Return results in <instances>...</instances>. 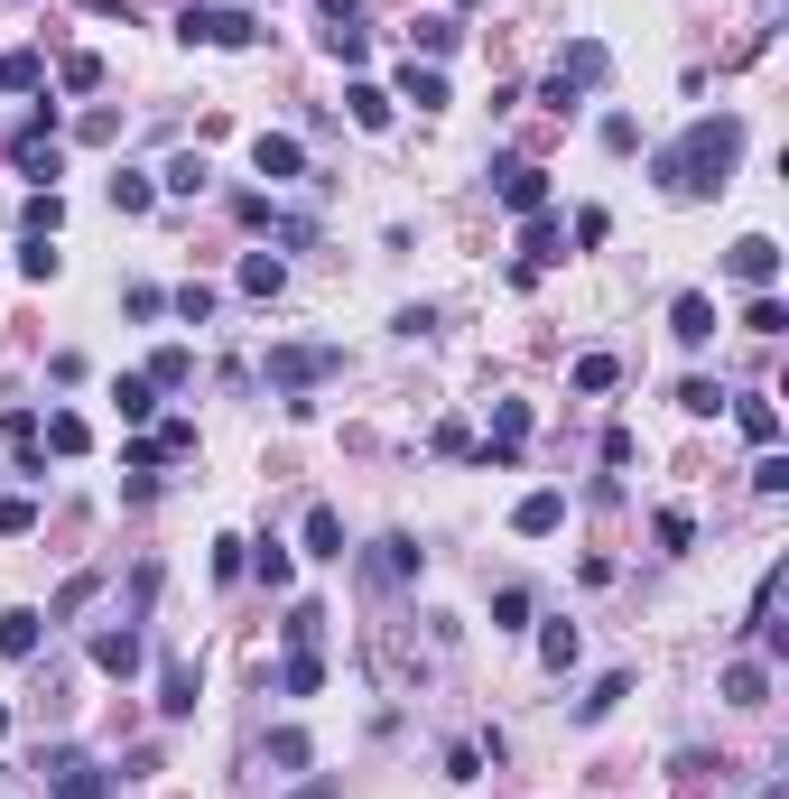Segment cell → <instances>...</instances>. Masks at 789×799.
<instances>
[{
	"label": "cell",
	"instance_id": "obj_1",
	"mask_svg": "<svg viewBox=\"0 0 789 799\" xmlns=\"http://www.w3.org/2000/svg\"><path fill=\"white\" fill-rule=\"evenodd\" d=\"M733 159H743V121H697V131L660 159V187L669 196H706V187H725Z\"/></svg>",
	"mask_w": 789,
	"mask_h": 799
},
{
	"label": "cell",
	"instance_id": "obj_2",
	"mask_svg": "<svg viewBox=\"0 0 789 799\" xmlns=\"http://www.w3.org/2000/svg\"><path fill=\"white\" fill-rule=\"evenodd\" d=\"M725 270L743 279V289H771V279H780V251L761 242V233H743V242H733V261H725Z\"/></svg>",
	"mask_w": 789,
	"mask_h": 799
},
{
	"label": "cell",
	"instance_id": "obj_3",
	"mask_svg": "<svg viewBox=\"0 0 789 799\" xmlns=\"http://www.w3.org/2000/svg\"><path fill=\"white\" fill-rule=\"evenodd\" d=\"M316 372H334L326 344H288V353H270V381H279V391H298V381H316Z\"/></svg>",
	"mask_w": 789,
	"mask_h": 799
},
{
	"label": "cell",
	"instance_id": "obj_4",
	"mask_svg": "<svg viewBox=\"0 0 789 799\" xmlns=\"http://www.w3.org/2000/svg\"><path fill=\"white\" fill-rule=\"evenodd\" d=\"M196 698H204L196 660H168V669H158V707H168V716H196Z\"/></svg>",
	"mask_w": 789,
	"mask_h": 799
},
{
	"label": "cell",
	"instance_id": "obj_5",
	"mask_svg": "<svg viewBox=\"0 0 789 799\" xmlns=\"http://www.w3.org/2000/svg\"><path fill=\"white\" fill-rule=\"evenodd\" d=\"M251 159H260V177H270V187H288V177L307 168V149H298V140H270V131H260V140H251Z\"/></svg>",
	"mask_w": 789,
	"mask_h": 799
},
{
	"label": "cell",
	"instance_id": "obj_6",
	"mask_svg": "<svg viewBox=\"0 0 789 799\" xmlns=\"http://www.w3.org/2000/svg\"><path fill=\"white\" fill-rule=\"evenodd\" d=\"M558 521H567V493H530V502L511 511V530H520V539H548Z\"/></svg>",
	"mask_w": 789,
	"mask_h": 799
},
{
	"label": "cell",
	"instance_id": "obj_7",
	"mask_svg": "<svg viewBox=\"0 0 789 799\" xmlns=\"http://www.w3.org/2000/svg\"><path fill=\"white\" fill-rule=\"evenodd\" d=\"M539 196H548V177H539L530 159H511V168H502V204H520V214H539Z\"/></svg>",
	"mask_w": 789,
	"mask_h": 799
},
{
	"label": "cell",
	"instance_id": "obj_8",
	"mask_svg": "<svg viewBox=\"0 0 789 799\" xmlns=\"http://www.w3.org/2000/svg\"><path fill=\"white\" fill-rule=\"evenodd\" d=\"M725 698H733V707H761V698H771V669H761V660H733V669H725Z\"/></svg>",
	"mask_w": 789,
	"mask_h": 799
},
{
	"label": "cell",
	"instance_id": "obj_9",
	"mask_svg": "<svg viewBox=\"0 0 789 799\" xmlns=\"http://www.w3.org/2000/svg\"><path fill=\"white\" fill-rule=\"evenodd\" d=\"M669 334H678V344H706V334H716V307H706V298H678V307H669Z\"/></svg>",
	"mask_w": 789,
	"mask_h": 799
},
{
	"label": "cell",
	"instance_id": "obj_10",
	"mask_svg": "<svg viewBox=\"0 0 789 799\" xmlns=\"http://www.w3.org/2000/svg\"><path fill=\"white\" fill-rule=\"evenodd\" d=\"M93 660L112 669V679H130V669H140V632H130V623H121V632H102V641H93Z\"/></svg>",
	"mask_w": 789,
	"mask_h": 799
},
{
	"label": "cell",
	"instance_id": "obj_11",
	"mask_svg": "<svg viewBox=\"0 0 789 799\" xmlns=\"http://www.w3.org/2000/svg\"><path fill=\"white\" fill-rule=\"evenodd\" d=\"M0 651H10V660H29V651H38V613H29V605L0 613Z\"/></svg>",
	"mask_w": 789,
	"mask_h": 799
},
{
	"label": "cell",
	"instance_id": "obj_12",
	"mask_svg": "<svg viewBox=\"0 0 789 799\" xmlns=\"http://www.w3.org/2000/svg\"><path fill=\"white\" fill-rule=\"evenodd\" d=\"M307 558H344V521H334L326 502L307 511Z\"/></svg>",
	"mask_w": 789,
	"mask_h": 799
},
{
	"label": "cell",
	"instance_id": "obj_13",
	"mask_svg": "<svg viewBox=\"0 0 789 799\" xmlns=\"http://www.w3.org/2000/svg\"><path fill=\"white\" fill-rule=\"evenodd\" d=\"M733 428H743L752 447H771V437H780V409H771V400H743V409H733Z\"/></svg>",
	"mask_w": 789,
	"mask_h": 799
},
{
	"label": "cell",
	"instance_id": "obj_14",
	"mask_svg": "<svg viewBox=\"0 0 789 799\" xmlns=\"http://www.w3.org/2000/svg\"><path fill=\"white\" fill-rule=\"evenodd\" d=\"M344 102H353V121H362V131H390V93H381V84H353Z\"/></svg>",
	"mask_w": 789,
	"mask_h": 799
},
{
	"label": "cell",
	"instance_id": "obj_15",
	"mask_svg": "<svg viewBox=\"0 0 789 799\" xmlns=\"http://www.w3.org/2000/svg\"><path fill=\"white\" fill-rule=\"evenodd\" d=\"M279 279H288V270L270 261V251H251V261H242V289H251V298H279Z\"/></svg>",
	"mask_w": 789,
	"mask_h": 799
},
{
	"label": "cell",
	"instance_id": "obj_16",
	"mask_svg": "<svg viewBox=\"0 0 789 799\" xmlns=\"http://www.w3.org/2000/svg\"><path fill=\"white\" fill-rule=\"evenodd\" d=\"M613 381H622L613 353H586V363H576V391H613Z\"/></svg>",
	"mask_w": 789,
	"mask_h": 799
},
{
	"label": "cell",
	"instance_id": "obj_17",
	"mask_svg": "<svg viewBox=\"0 0 789 799\" xmlns=\"http://www.w3.org/2000/svg\"><path fill=\"white\" fill-rule=\"evenodd\" d=\"M316 679H326V669H316V651H298V660L279 669V688H288V698H316Z\"/></svg>",
	"mask_w": 789,
	"mask_h": 799
},
{
	"label": "cell",
	"instance_id": "obj_18",
	"mask_svg": "<svg viewBox=\"0 0 789 799\" xmlns=\"http://www.w3.org/2000/svg\"><path fill=\"white\" fill-rule=\"evenodd\" d=\"M47 447H57V456H84V419H74V409H57V419H47Z\"/></svg>",
	"mask_w": 789,
	"mask_h": 799
},
{
	"label": "cell",
	"instance_id": "obj_19",
	"mask_svg": "<svg viewBox=\"0 0 789 799\" xmlns=\"http://www.w3.org/2000/svg\"><path fill=\"white\" fill-rule=\"evenodd\" d=\"M400 93L418 102V112H437V102H446V84H437V74H428V66H409V74H400Z\"/></svg>",
	"mask_w": 789,
	"mask_h": 799
},
{
	"label": "cell",
	"instance_id": "obj_20",
	"mask_svg": "<svg viewBox=\"0 0 789 799\" xmlns=\"http://www.w3.org/2000/svg\"><path fill=\"white\" fill-rule=\"evenodd\" d=\"M38 84V57H29V47H19V57H0V93H29Z\"/></svg>",
	"mask_w": 789,
	"mask_h": 799
},
{
	"label": "cell",
	"instance_id": "obj_21",
	"mask_svg": "<svg viewBox=\"0 0 789 799\" xmlns=\"http://www.w3.org/2000/svg\"><path fill=\"white\" fill-rule=\"evenodd\" d=\"M678 409H697V419H716V409H725V391H716V381H678Z\"/></svg>",
	"mask_w": 789,
	"mask_h": 799
},
{
	"label": "cell",
	"instance_id": "obj_22",
	"mask_svg": "<svg viewBox=\"0 0 789 799\" xmlns=\"http://www.w3.org/2000/svg\"><path fill=\"white\" fill-rule=\"evenodd\" d=\"M112 400H121V419H149V400H158V381H112Z\"/></svg>",
	"mask_w": 789,
	"mask_h": 799
},
{
	"label": "cell",
	"instance_id": "obj_23",
	"mask_svg": "<svg viewBox=\"0 0 789 799\" xmlns=\"http://www.w3.org/2000/svg\"><path fill=\"white\" fill-rule=\"evenodd\" d=\"M492 623L520 632V623H530V596H520V586H502V596H492Z\"/></svg>",
	"mask_w": 789,
	"mask_h": 799
},
{
	"label": "cell",
	"instance_id": "obj_24",
	"mask_svg": "<svg viewBox=\"0 0 789 799\" xmlns=\"http://www.w3.org/2000/svg\"><path fill=\"white\" fill-rule=\"evenodd\" d=\"M112 204H121V214H149V177L121 168V177H112Z\"/></svg>",
	"mask_w": 789,
	"mask_h": 799
},
{
	"label": "cell",
	"instance_id": "obj_25",
	"mask_svg": "<svg viewBox=\"0 0 789 799\" xmlns=\"http://www.w3.org/2000/svg\"><path fill=\"white\" fill-rule=\"evenodd\" d=\"M418 47H428V57H446V47H456V19H418V29H409Z\"/></svg>",
	"mask_w": 789,
	"mask_h": 799
},
{
	"label": "cell",
	"instance_id": "obj_26",
	"mask_svg": "<svg viewBox=\"0 0 789 799\" xmlns=\"http://www.w3.org/2000/svg\"><path fill=\"white\" fill-rule=\"evenodd\" d=\"M177 317H187V326L214 317V289H204V279H187V289H177Z\"/></svg>",
	"mask_w": 789,
	"mask_h": 799
},
{
	"label": "cell",
	"instance_id": "obj_27",
	"mask_svg": "<svg viewBox=\"0 0 789 799\" xmlns=\"http://www.w3.org/2000/svg\"><path fill=\"white\" fill-rule=\"evenodd\" d=\"M743 326H752V334H780L789 317H780V298H771V289H761V298H752V317H743Z\"/></svg>",
	"mask_w": 789,
	"mask_h": 799
},
{
	"label": "cell",
	"instance_id": "obj_28",
	"mask_svg": "<svg viewBox=\"0 0 789 799\" xmlns=\"http://www.w3.org/2000/svg\"><path fill=\"white\" fill-rule=\"evenodd\" d=\"M19 530H38V511L29 502H0V539H19Z\"/></svg>",
	"mask_w": 789,
	"mask_h": 799
},
{
	"label": "cell",
	"instance_id": "obj_29",
	"mask_svg": "<svg viewBox=\"0 0 789 799\" xmlns=\"http://www.w3.org/2000/svg\"><path fill=\"white\" fill-rule=\"evenodd\" d=\"M0 735H10V707H0Z\"/></svg>",
	"mask_w": 789,
	"mask_h": 799
},
{
	"label": "cell",
	"instance_id": "obj_30",
	"mask_svg": "<svg viewBox=\"0 0 789 799\" xmlns=\"http://www.w3.org/2000/svg\"><path fill=\"white\" fill-rule=\"evenodd\" d=\"M456 10H465V0H456Z\"/></svg>",
	"mask_w": 789,
	"mask_h": 799
}]
</instances>
